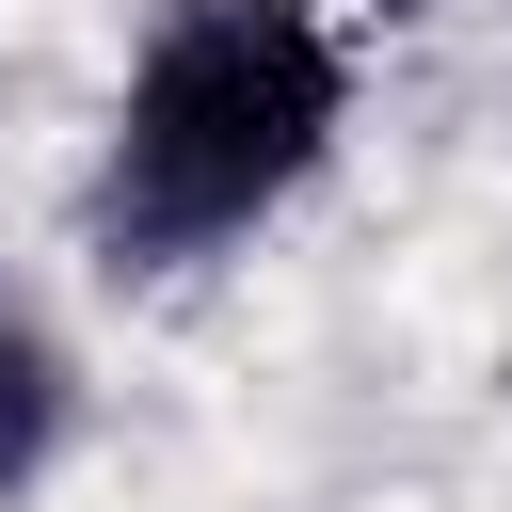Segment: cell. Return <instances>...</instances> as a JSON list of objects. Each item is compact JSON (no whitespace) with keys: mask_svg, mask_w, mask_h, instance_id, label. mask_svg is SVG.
<instances>
[{"mask_svg":"<svg viewBox=\"0 0 512 512\" xmlns=\"http://www.w3.org/2000/svg\"><path fill=\"white\" fill-rule=\"evenodd\" d=\"M336 128V48L304 0H192L144 80H128V128H112V240L144 256H192L224 224H256Z\"/></svg>","mask_w":512,"mask_h":512,"instance_id":"6da1fadb","label":"cell"},{"mask_svg":"<svg viewBox=\"0 0 512 512\" xmlns=\"http://www.w3.org/2000/svg\"><path fill=\"white\" fill-rule=\"evenodd\" d=\"M32 448H48V352L0 320V480H32Z\"/></svg>","mask_w":512,"mask_h":512,"instance_id":"7a4b0ae2","label":"cell"}]
</instances>
